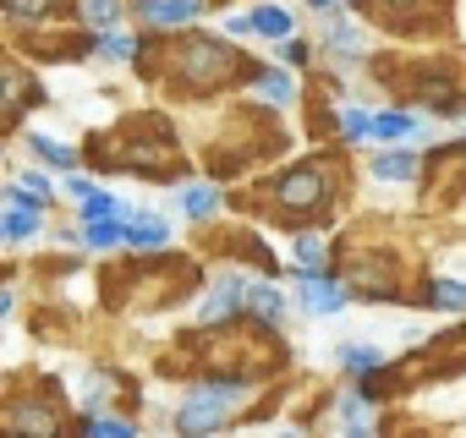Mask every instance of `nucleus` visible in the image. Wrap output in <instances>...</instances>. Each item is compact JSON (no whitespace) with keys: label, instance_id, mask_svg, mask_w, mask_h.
I'll return each mask as SVG.
<instances>
[{"label":"nucleus","instance_id":"nucleus-1","mask_svg":"<svg viewBox=\"0 0 466 438\" xmlns=\"http://www.w3.org/2000/svg\"><path fill=\"white\" fill-rule=\"evenodd\" d=\"M237 400H242V383H208V389H198V394L181 405L176 427H187V433H208V427H219L230 411H237Z\"/></svg>","mask_w":466,"mask_h":438},{"label":"nucleus","instance_id":"nucleus-2","mask_svg":"<svg viewBox=\"0 0 466 438\" xmlns=\"http://www.w3.org/2000/svg\"><path fill=\"white\" fill-rule=\"evenodd\" d=\"M219 72H225V50L219 45H208V39L187 45V55H181V77L187 83H214Z\"/></svg>","mask_w":466,"mask_h":438},{"label":"nucleus","instance_id":"nucleus-3","mask_svg":"<svg viewBox=\"0 0 466 438\" xmlns=\"http://www.w3.org/2000/svg\"><path fill=\"white\" fill-rule=\"evenodd\" d=\"M242 291H248L242 280H219V285L203 296L198 318H203V324H219V318H230V313H237V302H242Z\"/></svg>","mask_w":466,"mask_h":438},{"label":"nucleus","instance_id":"nucleus-4","mask_svg":"<svg viewBox=\"0 0 466 438\" xmlns=\"http://www.w3.org/2000/svg\"><path fill=\"white\" fill-rule=\"evenodd\" d=\"M319 197H324V175H319V170H297V175L280 181V203H291V208L319 203Z\"/></svg>","mask_w":466,"mask_h":438},{"label":"nucleus","instance_id":"nucleus-5","mask_svg":"<svg viewBox=\"0 0 466 438\" xmlns=\"http://www.w3.org/2000/svg\"><path fill=\"white\" fill-rule=\"evenodd\" d=\"M198 12H203L198 0H143V17L159 23V28H170V23H192Z\"/></svg>","mask_w":466,"mask_h":438},{"label":"nucleus","instance_id":"nucleus-6","mask_svg":"<svg viewBox=\"0 0 466 438\" xmlns=\"http://www.w3.org/2000/svg\"><path fill=\"white\" fill-rule=\"evenodd\" d=\"M121 242L127 247H165L170 225H165V219H132V225H121Z\"/></svg>","mask_w":466,"mask_h":438},{"label":"nucleus","instance_id":"nucleus-7","mask_svg":"<svg viewBox=\"0 0 466 438\" xmlns=\"http://www.w3.org/2000/svg\"><path fill=\"white\" fill-rule=\"evenodd\" d=\"M34 225H39V208H34V203H12L6 214H0V236H6V242L34 236Z\"/></svg>","mask_w":466,"mask_h":438},{"label":"nucleus","instance_id":"nucleus-8","mask_svg":"<svg viewBox=\"0 0 466 438\" xmlns=\"http://www.w3.org/2000/svg\"><path fill=\"white\" fill-rule=\"evenodd\" d=\"M373 175H379V181H411V175H417V159H411L406 148H390V154L373 159Z\"/></svg>","mask_w":466,"mask_h":438},{"label":"nucleus","instance_id":"nucleus-9","mask_svg":"<svg viewBox=\"0 0 466 438\" xmlns=\"http://www.w3.org/2000/svg\"><path fill=\"white\" fill-rule=\"evenodd\" d=\"M302 302H308L313 313H335V307L346 302V291H340V285H324V280H313V274H302Z\"/></svg>","mask_w":466,"mask_h":438},{"label":"nucleus","instance_id":"nucleus-10","mask_svg":"<svg viewBox=\"0 0 466 438\" xmlns=\"http://www.w3.org/2000/svg\"><path fill=\"white\" fill-rule=\"evenodd\" d=\"M248 34L286 39V34H291V17H286V12H275V6H264V12H253V17H248Z\"/></svg>","mask_w":466,"mask_h":438},{"label":"nucleus","instance_id":"nucleus-11","mask_svg":"<svg viewBox=\"0 0 466 438\" xmlns=\"http://www.w3.org/2000/svg\"><path fill=\"white\" fill-rule=\"evenodd\" d=\"M373 132L395 143V137H411V132H417V121H411L406 110H384V115H373Z\"/></svg>","mask_w":466,"mask_h":438},{"label":"nucleus","instance_id":"nucleus-12","mask_svg":"<svg viewBox=\"0 0 466 438\" xmlns=\"http://www.w3.org/2000/svg\"><path fill=\"white\" fill-rule=\"evenodd\" d=\"M121 214H110V219H88V231H83V242L88 247H116L121 242V225H116Z\"/></svg>","mask_w":466,"mask_h":438},{"label":"nucleus","instance_id":"nucleus-13","mask_svg":"<svg viewBox=\"0 0 466 438\" xmlns=\"http://www.w3.org/2000/svg\"><path fill=\"white\" fill-rule=\"evenodd\" d=\"M258 94H264L269 105H291V77H286V72H264V77H258Z\"/></svg>","mask_w":466,"mask_h":438},{"label":"nucleus","instance_id":"nucleus-14","mask_svg":"<svg viewBox=\"0 0 466 438\" xmlns=\"http://www.w3.org/2000/svg\"><path fill=\"white\" fill-rule=\"evenodd\" d=\"M45 197H50V181H45V175H23V181L12 186V203H34V208H39Z\"/></svg>","mask_w":466,"mask_h":438},{"label":"nucleus","instance_id":"nucleus-15","mask_svg":"<svg viewBox=\"0 0 466 438\" xmlns=\"http://www.w3.org/2000/svg\"><path fill=\"white\" fill-rule=\"evenodd\" d=\"M248 302H253V313H258V318H280V291H275V285H253V291H248Z\"/></svg>","mask_w":466,"mask_h":438},{"label":"nucleus","instance_id":"nucleus-16","mask_svg":"<svg viewBox=\"0 0 466 438\" xmlns=\"http://www.w3.org/2000/svg\"><path fill=\"white\" fill-rule=\"evenodd\" d=\"M214 203H219V197H214V186H192V192L181 197V208H187V214H198V219H203V214H214Z\"/></svg>","mask_w":466,"mask_h":438},{"label":"nucleus","instance_id":"nucleus-17","mask_svg":"<svg viewBox=\"0 0 466 438\" xmlns=\"http://www.w3.org/2000/svg\"><path fill=\"white\" fill-rule=\"evenodd\" d=\"M83 203V214L88 219H110V214H121V203L116 197H105V192H88V197H77Z\"/></svg>","mask_w":466,"mask_h":438},{"label":"nucleus","instance_id":"nucleus-18","mask_svg":"<svg viewBox=\"0 0 466 438\" xmlns=\"http://www.w3.org/2000/svg\"><path fill=\"white\" fill-rule=\"evenodd\" d=\"M297 264H302L297 274H319V264H324V247H319L313 236H302V242H297Z\"/></svg>","mask_w":466,"mask_h":438},{"label":"nucleus","instance_id":"nucleus-19","mask_svg":"<svg viewBox=\"0 0 466 438\" xmlns=\"http://www.w3.org/2000/svg\"><path fill=\"white\" fill-rule=\"evenodd\" d=\"M340 356H346V367H357V373H373V367H379V362H384V356H379V351H373V345H346V351H340Z\"/></svg>","mask_w":466,"mask_h":438},{"label":"nucleus","instance_id":"nucleus-20","mask_svg":"<svg viewBox=\"0 0 466 438\" xmlns=\"http://www.w3.org/2000/svg\"><path fill=\"white\" fill-rule=\"evenodd\" d=\"M34 154H39V159H50V164H61V170L77 159L72 148H61V143H50V137H34Z\"/></svg>","mask_w":466,"mask_h":438},{"label":"nucleus","instance_id":"nucleus-21","mask_svg":"<svg viewBox=\"0 0 466 438\" xmlns=\"http://www.w3.org/2000/svg\"><path fill=\"white\" fill-rule=\"evenodd\" d=\"M433 302H439V307H466V285L439 280V285H433Z\"/></svg>","mask_w":466,"mask_h":438},{"label":"nucleus","instance_id":"nucleus-22","mask_svg":"<svg viewBox=\"0 0 466 438\" xmlns=\"http://www.w3.org/2000/svg\"><path fill=\"white\" fill-rule=\"evenodd\" d=\"M83 17H88L94 28H110V23H116V0H88Z\"/></svg>","mask_w":466,"mask_h":438},{"label":"nucleus","instance_id":"nucleus-23","mask_svg":"<svg viewBox=\"0 0 466 438\" xmlns=\"http://www.w3.org/2000/svg\"><path fill=\"white\" fill-rule=\"evenodd\" d=\"M329 45H340V55H357L362 34H357V28H346V23H335V28H329Z\"/></svg>","mask_w":466,"mask_h":438},{"label":"nucleus","instance_id":"nucleus-24","mask_svg":"<svg viewBox=\"0 0 466 438\" xmlns=\"http://www.w3.org/2000/svg\"><path fill=\"white\" fill-rule=\"evenodd\" d=\"M105 55H110V61H132V55H137V45H132V39H121V34H110V39H105Z\"/></svg>","mask_w":466,"mask_h":438},{"label":"nucleus","instance_id":"nucleus-25","mask_svg":"<svg viewBox=\"0 0 466 438\" xmlns=\"http://www.w3.org/2000/svg\"><path fill=\"white\" fill-rule=\"evenodd\" d=\"M340 126H346V137H362V132H373V115H362V110H346V115H340Z\"/></svg>","mask_w":466,"mask_h":438},{"label":"nucleus","instance_id":"nucleus-26","mask_svg":"<svg viewBox=\"0 0 466 438\" xmlns=\"http://www.w3.org/2000/svg\"><path fill=\"white\" fill-rule=\"evenodd\" d=\"M340 427H357V433L368 427V416H362V405H357V400H346V405H340Z\"/></svg>","mask_w":466,"mask_h":438},{"label":"nucleus","instance_id":"nucleus-27","mask_svg":"<svg viewBox=\"0 0 466 438\" xmlns=\"http://www.w3.org/2000/svg\"><path fill=\"white\" fill-rule=\"evenodd\" d=\"M88 433H99V438H127L132 422H88Z\"/></svg>","mask_w":466,"mask_h":438},{"label":"nucleus","instance_id":"nucleus-28","mask_svg":"<svg viewBox=\"0 0 466 438\" xmlns=\"http://www.w3.org/2000/svg\"><path fill=\"white\" fill-rule=\"evenodd\" d=\"M6 6H12V12H17V17H39V12H45V6H50V0H6Z\"/></svg>","mask_w":466,"mask_h":438},{"label":"nucleus","instance_id":"nucleus-29","mask_svg":"<svg viewBox=\"0 0 466 438\" xmlns=\"http://www.w3.org/2000/svg\"><path fill=\"white\" fill-rule=\"evenodd\" d=\"M6 307H12V296H6V291H0V318H6Z\"/></svg>","mask_w":466,"mask_h":438},{"label":"nucleus","instance_id":"nucleus-30","mask_svg":"<svg viewBox=\"0 0 466 438\" xmlns=\"http://www.w3.org/2000/svg\"><path fill=\"white\" fill-rule=\"evenodd\" d=\"M313 6H329V0H313Z\"/></svg>","mask_w":466,"mask_h":438}]
</instances>
